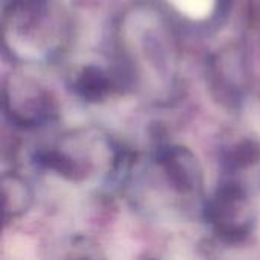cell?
I'll use <instances>...</instances> for the list:
<instances>
[{"mask_svg": "<svg viewBox=\"0 0 260 260\" xmlns=\"http://www.w3.org/2000/svg\"><path fill=\"white\" fill-rule=\"evenodd\" d=\"M120 88L139 90L168 102L178 87V41L172 20L157 6L133 8L117 29Z\"/></svg>", "mask_w": 260, "mask_h": 260, "instance_id": "6da1fadb", "label": "cell"}, {"mask_svg": "<svg viewBox=\"0 0 260 260\" xmlns=\"http://www.w3.org/2000/svg\"><path fill=\"white\" fill-rule=\"evenodd\" d=\"M5 46L18 61L52 62L73 34L70 0H11L3 11Z\"/></svg>", "mask_w": 260, "mask_h": 260, "instance_id": "7a4b0ae2", "label": "cell"}, {"mask_svg": "<svg viewBox=\"0 0 260 260\" xmlns=\"http://www.w3.org/2000/svg\"><path fill=\"white\" fill-rule=\"evenodd\" d=\"M38 163L70 181L84 183L98 177L126 175L133 158L125 155L107 136L94 129H78L40 152Z\"/></svg>", "mask_w": 260, "mask_h": 260, "instance_id": "3957f363", "label": "cell"}, {"mask_svg": "<svg viewBox=\"0 0 260 260\" xmlns=\"http://www.w3.org/2000/svg\"><path fill=\"white\" fill-rule=\"evenodd\" d=\"M204 219L215 235L229 244L244 242L254 229L256 212L244 181L229 178L203 207Z\"/></svg>", "mask_w": 260, "mask_h": 260, "instance_id": "277c9868", "label": "cell"}, {"mask_svg": "<svg viewBox=\"0 0 260 260\" xmlns=\"http://www.w3.org/2000/svg\"><path fill=\"white\" fill-rule=\"evenodd\" d=\"M5 111L11 123L32 129L50 123L58 114L52 93L30 76L14 73L5 84Z\"/></svg>", "mask_w": 260, "mask_h": 260, "instance_id": "5b68a950", "label": "cell"}, {"mask_svg": "<svg viewBox=\"0 0 260 260\" xmlns=\"http://www.w3.org/2000/svg\"><path fill=\"white\" fill-rule=\"evenodd\" d=\"M152 171L160 186L186 206L195 203L203 193V172L195 155L177 145L160 146L151 158Z\"/></svg>", "mask_w": 260, "mask_h": 260, "instance_id": "8992f818", "label": "cell"}, {"mask_svg": "<svg viewBox=\"0 0 260 260\" xmlns=\"http://www.w3.org/2000/svg\"><path fill=\"white\" fill-rule=\"evenodd\" d=\"M210 88L221 104L239 108L247 101L250 67L241 46H227L212 55L207 64Z\"/></svg>", "mask_w": 260, "mask_h": 260, "instance_id": "52a82bcc", "label": "cell"}, {"mask_svg": "<svg viewBox=\"0 0 260 260\" xmlns=\"http://www.w3.org/2000/svg\"><path fill=\"white\" fill-rule=\"evenodd\" d=\"M70 88L84 101L99 102L104 101L113 90L120 88L116 73L110 75L98 66H84L76 69L69 76Z\"/></svg>", "mask_w": 260, "mask_h": 260, "instance_id": "ba28073f", "label": "cell"}, {"mask_svg": "<svg viewBox=\"0 0 260 260\" xmlns=\"http://www.w3.org/2000/svg\"><path fill=\"white\" fill-rule=\"evenodd\" d=\"M180 15L192 21H218L225 18L232 0H165Z\"/></svg>", "mask_w": 260, "mask_h": 260, "instance_id": "9c48e42d", "label": "cell"}, {"mask_svg": "<svg viewBox=\"0 0 260 260\" xmlns=\"http://www.w3.org/2000/svg\"><path fill=\"white\" fill-rule=\"evenodd\" d=\"M3 203H5V221L21 216L32 203V193L29 186L17 175H5L2 180Z\"/></svg>", "mask_w": 260, "mask_h": 260, "instance_id": "30bf717a", "label": "cell"}]
</instances>
